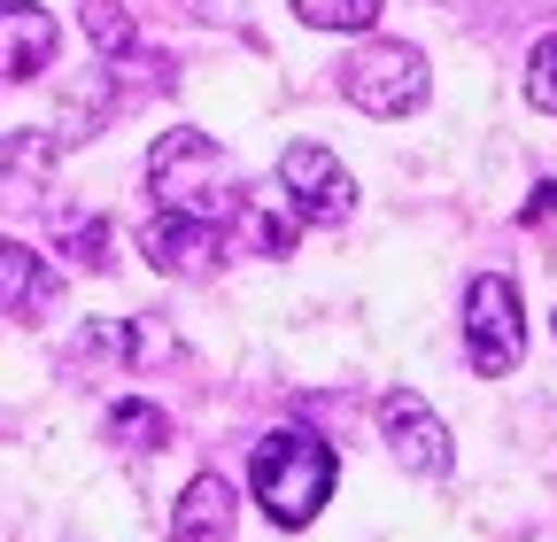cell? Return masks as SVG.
<instances>
[{
	"mask_svg": "<svg viewBox=\"0 0 557 542\" xmlns=\"http://www.w3.org/2000/svg\"><path fill=\"white\" fill-rule=\"evenodd\" d=\"M86 32L101 54H132V16L116 9V0H86Z\"/></svg>",
	"mask_w": 557,
	"mask_h": 542,
	"instance_id": "obj_15",
	"label": "cell"
},
{
	"mask_svg": "<svg viewBox=\"0 0 557 542\" xmlns=\"http://www.w3.org/2000/svg\"><path fill=\"white\" fill-rule=\"evenodd\" d=\"M380 434H387L395 465H403V472H418V481H442V472L457 465V449H449V427L434 419V403H418L410 387H395V395L380 403Z\"/></svg>",
	"mask_w": 557,
	"mask_h": 542,
	"instance_id": "obj_6",
	"label": "cell"
},
{
	"mask_svg": "<svg viewBox=\"0 0 557 542\" xmlns=\"http://www.w3.org/2000/svg\"><path fill=\"white\" fill-rule=\"evenodd\" d=\"M139 256H148L156 271H171V280H209V271H218V256H225V225L156 210L148 225H139Z\"/></svg>",
	"mask_w": 557,
	"mask_h": 542,
	"instance_id": "obj_7",
	"label": "cell"
},
{
	"mask_svg": "<svg viewBox=\"0 0 557 542\" xmlns=\"http://www.w3.org/2000/svg\"><path fill=\"white\" fill-rule=\"evenodd\" d=\"M527 101L557 116V39H542V47L527 54Z\"/></svg>",
	"mask_w": 557,
	"mask_h": 542,
	"instance_id": "obj_16",
	"label": "cell"
},
{
	"mask_svg": "<svg viewBox=\"0 0 557 542\" xmlns=\"http://www.w3.org/2000/svg\"><path fill=\"white\" fill-rule=\"evenodd\" d=\"M124 457H148V449H163L171 442V419H163V403H139V395H124V403H109V427H101Z\"/></svg>",
	"mask_w": 557,
	"mask_h": 542,
	"instance_id": "obj_12",
	"label": "cell"
},
{
	"mask_svg": "<svg viewBox=\"0 0 557 542\" xmlns=\"http://www.w3.org/2000/svg\"><path fill=\"white\" fill-rule=\"evenodd\" d=\"M549 210H557V186H534V201H527V210H519V218H527V225H542Z\"/></svg>",
	"mask_w": 557,
	"mask_h": 542,
	"instance_id": "obj_17",
	"label": "cell"
},
{
	"mask_svg": "<svg viewBox=\"0 0 557 542\" xmlns=\"http://www.w3.org/2000/svg\"><path fill=\"white\" fill-rule=\"evenodd\" d=\"M54 241H62L70 256H78L86 271H109V263H116V233H109V218H94V210L62 218V225H54Z\"/></svg>",
	"mask_w": 557,
	"mask_h": 542,
	"instance_id": "obj_13",
	"label": "cell"
},
{
	"mask_svg": "<svg viewBox=\"0 0 557 542\" xmlns=\"http://www.w3.org/2000/svg\"><path fill=\"white\" fill-rule=\"evenodd\" d=\"M465 349L487 380L519 372L527 357V310H519V287L504 280V271H480V280L465 287Z\"/></svg>",
	"mask_w": 557,
	"mask_h": 542,
	"instance_id": "obj_4",
	"label": "cell"
},
{
	"mask_svg": "<svg viewBox=\"0 0 557 542\" xmlns=\"http://www.w3.org/2000/svg\"><path fill=\"white\" fill-rule=\"evenodd\" d=\"M171 542H233V481L225 472H194L178 512H171Z\"/></svg>",
	"mask_w": 557,
	"mask_h": 542,
	"instance_id": "obj_10",
	"label": "cell"
},
{
	"mask_svg": "<svg viewBox=\"0 0 557 542\" xmlns=\"http://www.w3.org/2000/svg\"><path fill=\"white\" fill-rule=\"evenodd\" d=\"M148 194L171 218H201V225H233L240 201H248L233 178V156L209 132H163L156 156H148Z\"/></svg>",
	"mask_w": 557,
	"mask_h": 542,
	"instance_id": "obj_1",
	"label": "cell"
},
{
	"mask_svg": "<svg viewBox=\"0 0 557 542\" xmlns=\"http://www.w3.org/2000/svg\"><path fill=\"white\" fill-rule=\"evenodd\" d=\"M287 9L302 24H318V32H372L387 0H287Z\"/></svg>",
	"mask_w": 557,
	"mask_h": 542,
	"instance_id": "obj_14",
	"label": "cell"
},
{
	"mask_svg": "<svg viewBox=\"0 0 557 542\" xmlns=\"http://www.w3.org/2000/svg\"><path fill=\"white\" fill-rule=\"evenodd\" d=\"M54 303H62V271H54L39 248H24V241L0 233V318L32 325V318H47Z\"/></svg>",
	"mask_w": 557,
	"mask_h": 542,
	"instance_id": "obj_8",
	"label": "cell"
},
{
	"mask_svg": "<svg viewBox=\"0 0 557 542\" xmlns=\"http://www.w3.org/2000/svg\"><path fill=\"white\" fill-rule=\"evenodd\" d=\"M47 171H54L47 132H24V140H9V148H0V201H39V194H47Z\"/></svg>",
	"mask_w": 557,
	"mask_h": 542,
	"instance_id": "obj_11",
	"label": "cell"
},
{
	"mask_svg": "<svg viewBox=\"0 0 557 542\" xmlns=\"http://www.w3.org/2000/svg\"><path fill=\"white\" fill-rule=\"evenodd\" d=\"M341 94L364 116H410L434 94V78H426V54H418L410 39H372V47H357L341 62Z\"/></svg>",
	"mask_w": 557,
	"mask_h": 542,
	"instance_id": "obj_3",
	"label": "cell"
},
{
	"mask_svg": "<svg viewBox=\"0 0 557 542\" xmlns=\"http://www.w3.org/2000/svg\"><path fill=\"white\" fill-rule=\"evenodd\" d=\"M278 186H287V218L295 225H341L357 210V178H348L341 156L318 148V140H295L278 156Z\"/></svg>",
	"mask_w": 557,
	"mask_h": 542,
	"instance_id": "obj_5",
	"label": "cell"
},
{
	"mask_svg": "<svg viewBox=\"0 0 557 542\" xmlns=\"http://www.w3.org/2000/svg\"><path fill=\"white\" fill-rule=\"evenodd\" d=\"M248 489L278 527H310L325 512V496H333V449L318 434H302V427H278L248 457Z\"/></svg>",
	"mask_w": 557,
	"mask_h": 542,
	"instance_id": "obj_2",
	"label": "cell"
},
{
	"mask_svg": "<svg viewBox=\"0 0 557 542\" xmlns=\"http://www.w3.org/2000/svg\"><path fill=\"white\" fill-rule=\"evenodd\" d=\"M62 47V24L39 0H0V78H39Z\"/></svg>",
	"mask_w": 557,
	"mask_h": 542,
	"instance_id": "obj_9",
	"label": "cell"
}]
</instances>
